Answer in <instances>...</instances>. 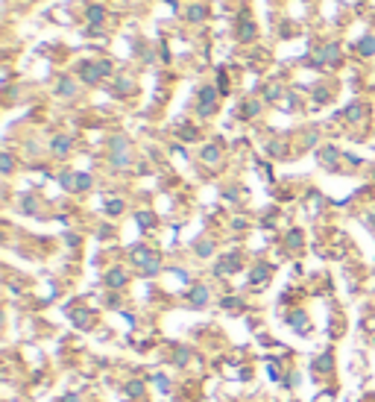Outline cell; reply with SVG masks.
Here are the masks:
<instances>
[{
	"label": "cell",
	"mask_w": 375,
	"mask_h": 402,
	"mask_svg": "<svg viewBox=\"0 0 375 402\" xmlns=\"http://www.w3.org/2000/svg\"><path fill=\"white\" fill-rule=\"evenodd\" d=\"M285 94H287V91H285V85H282V83H267V85L261 88V100H264V103H276V106H279V103L285 100Z\"/></svg>",
	"instance_id": "obj_26"
},
{
	"label": "cell",
	"mask_w": 375,
	"mask_h": 402,
	"mask_svg": "<svg viewBox=\"0 0 375 402\" xmlns=\"http://www.w3.org/2000/svg\"><path fill=\"white\" fill-rule=\"evenodd\" d=\"M241 262H243V258H241V253H235V250L217 255V258H214V265H211V279H217V282H223V279H235V273L243 268Z\"/></svg>",
	"instance_id": "obj_11"
},
{
	"label": "cell",
	"mask_w": 375,
	"mask_h": 402,
	"mask_svg": "<svg viewBox=\"0 0 375 402\" xmlns=\"http://www.w3.org/2000/svg\"><path fill=\"white\" fill-rule=\"evenodd\" d=\"M273 273H276V265H270L267 258H255V262L246 268V288L255 291V294L267 291L270 282H273Z\"/></svg>",
	"instance_id": "obj_6"
},
{
	"label": "cell",
	"mask_w": 375,
	"mask_h": 402,
	"mask_svg": "<svg viewBox=\"0 0 375 402\" xmlns=\"http://www.w3.org/2000/svg\"><path fill=\"white\" fill-rule=\"evenodd\" d=\"M282 250H285V255H290V258L302 255V253H305V229H302V226H290V229L282 235Z\"/></svg>",
	"instance_id": "obj_14"
},
{
	"label": "cell",
	"mask_w": 375,
	"mask_h": 402,
	"mask_svg": "<svg viewBox=\"0 0 375 402\" xmlns=\"http://www.w3.org/2000/svg\"><path fill=\"white\" fill-rule=\"evenodd\" d=\"M311 402H337V385H332V388H319V391L311 396Z\"/></svg>",
	"instance_id": "obj_34"
},
{
	"label": "cell",
	"mask_w": 375,
	"mask_h": 402,
	"mask_svg": "<svg viewBox=\"0 0 375 402\" xmlns=\"http://www.w3.org/2000/svg\"><path fill=\"white\" fill-rule=\"evenodd\" d=\"M135 223L141 232H156L159 229V211L153 208H138L135 211Z\"/></svg>",
	"instance_id": "obj_22"
},
{
	"label": "cell",
	"mask_w": 375,
	"mask_h": 402,
	"mask_svg": "<svg viewBox=\"0 0 375 402\" xmlns=\"http://www.w3.org/2000/svg\"><path fill=\"white\" fill-rule=\"evenodd\" d=\"M0 174H4L6 179L15 174V156H12V150H4V156H0Z\"/></svg>",
	"instance_id": "obj_32"
},
{
	"label": "cell",
	"mask_w": 375,
	"mask_h": 402,
	"mask_svg": "<svg viewBox=\"0 0 375 402\" xmlns=\"http://www.w3.org/2000/svg\"><path fill=\"white\" fill-rule=\"evenodd\" d=\"M85 15H88L91 23H97V27H100V23H103V18H106V9H103V6H88Z\"/></svg>",
	"instance_id": "obj_38"
},
{
	"label": "cell",
	"mask_w": 375,
	"mask_h": 402,
	"mask_svg": "<svg viewBox=\"0 0 375 402\" xmlns=\"http://www.w3.org/2000/svg\"><path fill=\"white\" fill-rule=\"evenodd\" d=\"M18 208H21V215H27V218H38V215H44V203H41V197L38 194H21V200H18Z\"/></svg>",
	"instance_id": "obj_20"
},
{
	"label": "cell",
	"mask_w": 375,
	"mask_h": 402,
	"mask_svg": "<svg viewBox=\"0 0 375 402\" xmlns=\"http://www.w3.org/2000/svg\"><path fill=\"white\" fill-rule=\"evenodd\" d=\"M130 282H132V270L127 265H109L103 270V291L109 294H123L130 288Z\"/></svg>",
	"instance_id": "obj_9"
},
{
	"label": "cell",
	"mask_w": 375,
	"mask_h": 402,
	"mask_svg": "<svg viewBox=\"0 0 375 402\" xmlns=\"http://www.w3.org/2000/svg\"><path fill=\"white\" fill-rule=\"evenodd\" d=\"M199 164H206V168H220L223 164V144L220 141H206L203 147H199Z\"/></svg>",
	"instance_id": "obj_17"
},
{
	"label": "cell",
	"mask_w": 375,
	"mask_h": 402,
	"mask_svg": "<svg viewBox=\"0 0 375 402\" xmlns=\"http://www.w3.org/2000/svg\"><path fill=\"white\" fill-rule=\"evenodd\" d=\"M103 80H106V74H103V68H100L97 59L80 65V83H83V85H100Z\"/></svg>",
	"instance_id": "obj_19"
},
{
	"label": "cell",
	"mask_w": 375,
	"mask_h": 402,
	"mask_svg": "<svg viewBox=\"0 0 375 402\" xmlns=\"http://www.w3.org/2000/svg\"><path fill=\"white\" fill-rule=\"evenodd\" d=\"M317 162H319V168H326V171H340V164L346 162V153L334 144H322L317 150Z\"/></svg>",
	"instance_id": "obj_16"
},
{
	"label": "cell",
	"mask_w": 375,
	"mask_h": 402,
	"mask_svg": "<svg viewBox=\"0 0 375 402\" xmlns=\"http://www.w3.org/2000/svg\"><path fill=\"white\" fill-rule=\"evenodd\" d=\"M235 38H238L241 44H253V41L258 38V23L249 21V18H241V21L235 23Z\"/></svg>",
	"instance_id": "obj_21"
},
{
	"label": "cell",
	"mask_w": 375,
	"mask_h": 402,
	"mask_svg": "<svg viewBox=\"0 0 375 402\" xmlns=\"http://www.w3.org/2000/svg\"><path fill=\"white\" fill-rule=\"evenodd\" d=\"M217 309H220L223 314H238V317H246L249 312H253V309H249V300L243 297V291H235V288L220 294Z\"/></svg>",
	"instance_id": "obj_12"
},
{
	"label": "cell",
	"mask_w": 375,
	"mask_h": 402,
	"mask_svg": "<svg viewBox=\"0 0 375 402\" xmlns=\"http://www.w3.org/2000/svg\"><path fill=\"white\" fill-rule=\"evenodd\" d=\"M229 226H232L235 232H246V229H249V218H246V215H232Z\"/></svg>",
	"instance_id": "obj_39"
},
{
	"label": "cell",
	"mask_w": 375,
	"mask_h": 402,
	"mask_svg": "<svg viewBox=\"0 0 375 402\" xmlns=\"http://www.w3.org/2000/svg\"><path fill=\"white\" fill-rule=\"evenodd\" d=\"M62 297V288L56 279H41L38 285L30 288V300H33V309H44V305H53Z\"/></svg>",
	"instance_id": "obj_10"
},
{
	"label": "cell",
	"mask_w": 375,
	"mask_h": 402,
	"mask_svg": "<svg viewBox=\"0 0 375 402\" xmlns=\"http://www.w3.org/2000/svg\"><path fill=\"white\" fill-rule=\"evenodd\" d=\"M261 112H264V100H261V97H246V100L241 103L238 117H241V121H255Z\"/></svg>",
	"instance_id": "obj_23"
},
{
	"label": "cell",
	"mask_w": 375,
	"mask_h": 402,
	"mask_svg": "<svg viewBox=\"0 0 375 402\" xmlns=\"http://www.w3.org/2000/svg\"><path fill=\"white\" fill-rule=\"evenodd\" d=\"M217 106H220V88L206 83V85H199L196 91V117L199 121H208V117L217 115Z\"/></svg>",
	"instance_id": "obj_7"
},
{
	"label": "cell",
	"mask_w": 375,
	"mask_h": 402,
	"mask_svg": "<svg viewBox=\"0 0 375 402\" xmlns=\"http://www.w3.org/2000/svg\"><path fill=\"white\" fill-rule=\"evenodd\" d=\"M130 265L135 268V273L141 279H162L164 268V253L153 244H135L130 250Z\"/></svg>",
	"instance_id": "obj_1"
},
{
	"label": "cell",
	"mask_w": 375,
	"mask_h": 402,
	"mask_svg": "<svg viewBox=\"0 0 375 402\" xmlns=\"http://www.w3.org/2000/svg\"><path fill=\"white\" fill-rule=\"evenodd\" d=\"M191 253H194L196 262H208V258L217 255V241L211 238V235H203V238H196V241H194Z\"/></svg>",
	"instance_id": "obj_18"
},
{
	"label": "cell",
	"mask_w": 375,
	"mask_h": 402,
	"mask_svg": "<svg viewBox=\"0 0 375 402\" xmlns=\"http://www.w3.org/2000/svg\"><path fill=\"white\" fill-rule=\"evenodd\" d=\"M372 347H375V341H372Z\"/></svg>",
	"instance_id": "obj_41"
},
{
	"label": "cell",
	"mask_w": 375,
	"mask_h": 402,
	"mask_svg": "<svg viewBox=\"0 0 375 402\" xmlns=\"http://www.w3.org/2000/svg\"><path fill=\"white\" fill-rule=\"evenodd\" d=\"M65 320H68V326L73 329V332H80V335L94 332V329H97L100 323H103V320H100V312L88 309L85 302H73V300H70L68 312H65Z\"/></svg>",
	"instance_id": "obj_3"
},
{
	"label": "cell",
	"mask_w": 375,
	"mask_h": 402,
	"mask_svg": "<svg viewBox=\"0 0 375 402\" xmlns=\"http://www.w3.org/2000/svg\"><path fill=\"white\" fill-rule=\"evenodd\" d=\"M138 83L132 74H117L115 77V94H120V97H130V94H135Z\"/></svg>",
	"instance_id": "obj_27"
},
{
	"label": "cell",
	"mask_w": 375,
	"mask_h": 402,
	"mask_svg": "<svg viewBox=\"0 0 375 402\" xmlns=\"http://www.w3.org/2000/svg\"><path fill=\"white\" fill-rule=\"evenodd\" d=\"M94 188V174L88 171H77V194H88Z\"/></svg>",
	"instance_id": "obj_30"
},
{
	"label": "cell",
	"mask_w": 375,
	"mask_h": 402,
	"mask_svg": "<svg viewBox=\"0 0 375 402\" xmlns=\"http://www.w3.org/2000/svg\"><path fill=\"white\" fill-rule=\"evenodd\" d=\"M217 291H214V282H206V279H196L194 285H191V291L185 294V305L191 312H206V309H211V305H217Z\"/></svg>",
	"instance_id": "obj_4"
},
{
	"label": "cell",
	"mask_w": 375,
	"mask_h": 402,
	"mask_svg": "<svg viewBox=\"0 0 375 402\" xmlns=\"http://www.w3.org/2000/svg\"><path fill=\"white\" fill-rule=\"evenodd\" d=\"M176 135H179V141H188V144H191V141H199V129L191 127V124H188V127H179Z\"/></svg>",
	"instance_id": "obj_37"
},
{
	"label": "cell",
	"mask_w": 375,
	"mask_h": 402,
	"mask_svg": "<svg viewBox=\"0 0 375 402\" xmlns=\"http://www.w3.org/2000/svg\"><path fill=\"white\" fill-rule=\"evenodd\" d=\"M372 77H375V65H372Z\"/></svg>",
	"instance_id": "obj_40"
},
{
	"label": "cell",
	"mask_w": 375,
	"mask_h": 402,
	"mask_svg": "<svg viewBox=\"0 0 375 402\" xmlns=\"http://www.w3.org/2000/svg\"><path fill=\"white\" fill-rule=\"evenodd\" d=\"M358 53H361L364 59H375V36H364V38L358 41Z\"/></svg>",
	"instance_id": "obj_31"
},
{
	"label": "cell",
	"mask_w": 375,
	"mask_h": 402,
	"mask_svg": "<svg viewBox=\"0 0 375 402\" xmlns=\"http://www.w3.org/2000/svg\"><path fill=\"white\" fill-rule=\"evenodd\" d=\"M366 115H369V109H366V103H361V100H352V103L343 109V117H346L349 124H364Z\"/></svg>",
	"instance_id": "obj_25"
},
{
	"label": "cell",
	"mask_w": 375,
	"mask_h": 402,
	"mask_svg": "<svg viewBox=\"0 0 375 402\" xmlns=\"http://www.w3.org/2000/svg\"><path fill=\"white\" fill-rule=\"evenodd\" d=\"M267 153H270L273 159H285V156H287V144H285L282 138H273L270 144H267Z\"/></svg>",
	"instance_id": "obj_35"
},
{
	"label": "cell",
	"mask_w": 375,
	"mask_h": 402,
	"mask_svg": "<svg viewBox=\"0 0 375 402\" xmlns=\"http://www.w3.org/2000/svg\"><path fill=\"white\" fill-rule=\"evenodd\" d=\"M285 323L296 338H314V320H311V312L305 309V305H293V309L285 314Z\"/></svg>",
	"instance_id": "obj_8"
},
{
	"label": "cell",
	"mask_w": 375,
	"mask_h": 402,
	"mask_svg": "<svg viewBox=\"0 0 375 402\" xmlns=\"http://www.w3.org/2000/svg\"><path fill=\"white\" fill-rule=\"evenodd\" d=\"M206 15H208V6H203V4H191V6H188V12H185V18H188V21H194V23L206 21Z\"/></svg>",
	"instance_id": "obj_33"
},
{
	"label": "cell",
	"mask_w": 375,
	"mask_h": 402,
	"mask_svg": "<svg viewBox=\"0 0 375 402\" xmlns=\"http://www.w3.org/2000/svg\"><path fill=\"white\" fill-rule=\"evenodd\" d=\"M73 144H77V138H73L70 132H56L53 138L47 141V153L53 156L56 162H65L73 153Z\"/></svg>",
	"instance_id": "obj_13"
},
{
	"label": "cell",
	"mask_w": 375,
	"mask_h": 402,
	"mask_svg": "<svg viewBox=\"0 0 375 402\" xmlns=\"http://www.w3.org/2000/svg\"><path fill=\"white\" fill-rule=\"evenodd\" d=\"M103 211L109 218H120L123 211H127V200L123 197H106V206H103Z\"/></svg>",
	"instance_id": "obj_29"
},
{
	"label": "cell",
	"mask_w": 375,
	"mask_h": 402,
	"mask_svg": "<svg viewBox=\"0 0 375 402\" xmlns=\"http://www.w3.org/2000/svg\"><path fill=\"white\" fill-rule=\"evenodd\" d=\"M332 97H334V88L329 83H317L314 91H311L314 106H326V103H332Z\"/></svg>",
	"instance_id": "obj_28"
},
{
	"label": "cell",
	"mask_w": 375,
	"mask_h": 402,
	"mask_svg": "<svg viewBox=\"0 0 375 402\" xmlns=\"http://www.w3.org/2000/svg\"><path fill=\"white\" fill-rule=\"evenodd\" d=\"M106 147H109V164L115 171H130L135 164V150L127 135H112Z\"/></svg>",
	"instance_id": "obj_5"
},
{
	"label": "cell",
	"mask_w": 375,
	"mask_h": 402,
	"mask_svg": "<svg viewBox=\"0 0 375 402\" xmlns=\"http://www.w3.org/2000/svg\"><path fill=\"white\" fill-rule=\"evenodd\" d=\"M305 203H308V215H311V218H317L319 211H322V206H326V200H322V197H319L317 191H311Z\"/></svg>",
	"instance_id": "obj_36"
},
{
	"label": "cell",
	"mask_w": 375,
	"mask_h": 402,
	"mask_svg": "<svg viewBox=\"0 0 375 402\" xmlns=\"http://www.w3.org/2000/svg\"><path fill=\"white\" fill-rule=\"evenodd\" d=\"M340 59H343V53H340V44H322L319 51H314V56H311V65L314 68H337L340 65Z\"/></svg>",
	"instance_id": "obj_15"
},
{
	"label": "cell",
	"mask_w": 375,
	"mask_h": 402,
	"mask_svg": "<svg viewBox=\"0 0 375 402\" xmlns=\"http://www.w3.org/2000/svg\"><path fill=\"white\" fill-rule=\"evenodd\" d=\"M77 94H80V83L73 80V77H59V80H56V97L73 100Z\"/></svg>",
	"instance_id": "obj_24"
},
{
	"label": "cell",
	"mask_w": 375,
	"mask_h": 402,
	"mask_svg": "<svg viewBox=\"0 0 375 402\" xmlns=\"http://www.w3.org/2000/svg\"><path fill=\"white\" fill-rule=\"evenodd\" d=\"M308 376L319 388H332L337 385V356H334V344H329L322 352L308 359Z\"/></svg>",
	"instance_id": "obj_2"
}]
</instances>
